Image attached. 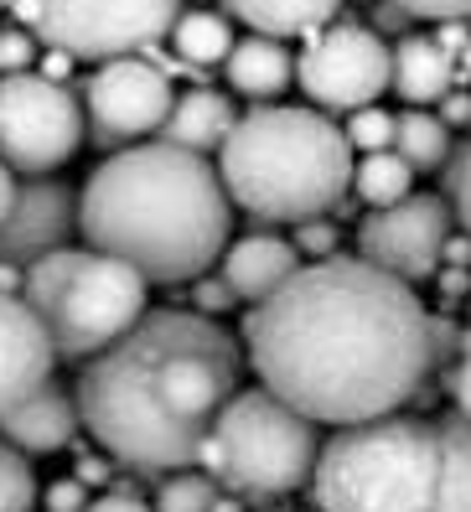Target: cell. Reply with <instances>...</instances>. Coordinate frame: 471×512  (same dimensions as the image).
Returning a JSON list of instances; mask_svg holds the SVG:
<instances>
[{"instance_id":"obj_12","label":"cell","mask_w":471,"mask_h":512,"mask_svg":"<svg viewBox=\"0 0 471 512\" xmlns=\"http://www.w3.org/2000/svg\"><path fill=\"white\" fill-rule=\"evenodd\" d=\"M451 233V207L435 192H409L394 207H373L358 223V259L384 275L420 285L440 269V249Z\"/></svg>"},{"instance_id":"obj_44","label":"cell","mask_w":471,"mask_h":512,"mask_svg":"<svg viewBox=\"0 0 471 512\" xmlns=\"http://www.w3.org/2000/svg\"><path fill=\"white\" fill-rule=\"evenodd\" d=\"M21 275H26L21 264H11V259H0V295H21Z\"/></svg>"},{"instance_id":"obj_10","label":"cell","mask_w":471,"mask_h":512,"mask_svg":"<svg viewBox=\"0 0 471 512\" xmlns=\"http://www.w3.org/2000/svg\"><path fill=\"white\" fill-rule=\"evenodd\" d=\"M296 88L321 114H352L389 94V42L363 21H327L296 52Z\"/></svg>"},{"instance_id":"obj_33","label":"cell","mask_w":471,"mask_h":512,"mask_svg":"<svg viewBox=\"0 0 471 512\" xmlns=\"http://www.w3.org/2000/svg\"><path fill=\"white\" fill-rule=\"evenodd\" d=\"M42 507L47 512H83L88 507V487L78 476H63V481H52V487L42 492Z\"/></svg>"},{"instance_id":"obj_39","label":"cell","mask_w":471,"mask_h":512,"mask_svg":"<svg viewBox=\"0 0 471 512\" xmlns=\"http://www.w3.org/2000/svg\"><path fill=\"white\" fill-rule=\"evenodd\" d=\"M32 73H42V78H52V83H63V78L73 73V57L47 47V52H37V68H32Z\"/></svg>"},{"instance_id":"obj_22","label":"cell","mask_w":471,"mask_h":512,"mask_svg":"<svg viewBox=\"0 0 471 512\" xmlns=\"http://www.w3.org/2000/svg\"><path fill=\"white\" fill-rule=\"evenodd\" d=\"M394 150L404 156V166L425 176V171H446L451 150H456V135L440 125V114L430 109H404L394 114Z\"/></svg>"},{"instance_id":"obj_4","label":"cell","mask_w":471,"mask_h":512,"mask_svg":"<svg viewBox=\"0 0 471 512\" xmlns=\"http://www.w3.org/2000/svg\"><path fill=\"white\" fill-rule=\"evenodd\" d=\"M352 145L311 104H259L218 145V182L254 228L327 218L352 192Z\"/></svg>"},{"instance_id":"obj_25","label":"cell","mask_w":471,"mask_h":512,"mask_svg":"<svg viewBox=\"0 0 471 512\" xmlns=\"http://www.w3.org/2000/svg\"><path fill=\"white\" fill-rule=\"evenodd\" d=\"M218 492H223V487H218L208 471H197V466H187V471H166V476H161V487H156L151 512H213Z\"/></svg>"},{"instance_id":"obj_15","label":"cell","mask_w":471,"mask_h":512,"mask_svg":"<svg viewBox=\"0 0 471 512\" xmlns=\"http://www.w3.org/2000/svg\"><path fill=\"white\" fill-rule=\"evenodd\" d=\"M296 269H301V254L290 249L285 233H270V228L228 238V249L218 254V280L233 290L239 306H259V300L275 295Z\"/></svg>"},{"instance_id":"obj_13","label":"cell","mask_w":471,"mask_h":512,"mask_svg":"<svg viewBox=\"0 0 471 512\" xmlns=\"http://www.w3.org/2000/svg\"><path fill=\"white\" fill-rule=\"evenodd\" d=\"M73 233H78V192L57 176H26L16 187L6 223H0V259L26 269L32 259L68 249Z\"/></svg>"},{"instance_id":"obj_7","label":"cell","mask_w":471,"mask_h":512,"mask_svg":"<svg viewBox=\"0 0 471 512\" xmlns=\"http://www.w3.org/2000/svg\"><path fill=\"white\" fill-rule=\"evenodd\" d=\"M321 435L270 388H239L197 445V471H208L233 497H285L311 481Z\"/></svg>"},{"instance_id":"obj_27","label":"cell","mask_w":471,"mask_h":512,"mask_svg":"<svg viewBox=\"0 0 471 512\" xmlns=\"http://www.w3.org/2000/svg\"><path fill=\"white\" fill-rule=\"evenodd\" d=\"M352 156H373V150H394V114L384 104H368V109H352L347 125H342Z\"/></svg>"},{"instance_id":"obj_3","label":"cell","mask_w":471,"mask_h":512,"mask_svg":"<svg viewBox=\"0 0 471 512\" xmlns=\"http://www.w3.org/2000/svg\"><path fill=\"white\" fill-rule=\"evenodd\" d=\"M88 249L130 264L145 285L208 275L233 238V202L208 156L166 140L109 150L78 192Z\"/></svg>"},{"instance_id":"obj_11","label":"cell","mask_w":471,"mask_h":512,"mask_svg":"<svg viewBox=\"0 0 471 512\" xmlns=\"http://www.w3.org/2000/svg\"><path fill=\"white\" fill-rule=\"evenodd\" d=\"M176 99L171 73L156 57H114L99 63L83 83V140L104 150L140 145L161 130V119Z\"/></svg>"},{"instance_id":"obj_31","label":"cell","mask_w":471,"mask_h":512,"mask_svg":"<svg viewBox=\"0 0 471 512\" xmlns=\"http://www.w3.org/2000/svg\"><path fill=\"white\" fill-rule=\"evenodd\" d=\"M192 285V311L197 316H208V321H218V316H228L239 300H233V290L218 280V275H197V280H187Z\"/></svg>"},{"instance_id":"obj_6","label":"cell","mask_w":471,"mask_h":512,"mask_svg":"<svg viewBox=\"0 0 471 512\" xmlns=\"http://www.w3.org/2000/svg\"><path fill=\"white\" fill-rule=\"evenodd\" d=\"M145 285L130 264L109 259L99 249H57L47 259H32L21 275V300L47 331L52 352L63 363H88L104 347H114L125 331L151 311Z\"/></svg>"},{"instance_id":"obj_23","label":"cell","mask_w":471,"mask_h":512,"mask_svg":"<svg viewBox=\"0 0 471 512\" xmlns=\"http://www.w3.org/2000/svg\"><path fill=\"white\" fill-rule=\"evenodd\" d=\"M430 512H471V414L440 425V487Z\"/></svg>"},{"instance_id":"obj_34","label":"cell","mask_w":471,"mask_h":512,"mask_svg":"<svg viewBox=\"0 0 471 512\" xmlns=\"http://www.w3.org/2000/svg\"><path fill=\"white\" fill-rule=\"evenodd\" d=\"M363 26H373V32L384 37V42H389V37H394V42L409 37V16L394 6V0H378V6H373V21H363Z\"/></svg>"},{"instance_id":"obj_19","label":"cell","mask_w":471,"mask_h":512,"mask_svg":"<svg viewBox=\"0 0 471 512\" xmlns=\"http://www.w3.org/2000/svg\"><path fill=\"white\" fill-rule=\"evenodd\" d=\"M239 125V104L218 88H187V94H176L156 140L166 145H182L192 156H218V145L228 140V130Z\"/></svg>"},{"instance_id":"obj_38","label":"cell","mask_w":471,"mask_h":512,"mask_svg":"<svg viewBox=\"0 0 471 512\" xmlns=\"http://www.w3.org/2000/svg\"><path fill=\"white\" fill-rule=\"evenodd\" d=\"M451 399H456V414H471V352H461V363L451 373Z\"/></svg>"},{"instance_id":"obj_9","label":"cell","mask_w":471,"mask_h":512,"mask_svg":"<svg viewBox=\"0 0 471 512\" xmlns=\"http://www.w3.org/2000/svg\"><path fill=\"white\" fill-rule=\"evenodd\" d=\"M83 150V104L42 73L0 78V161L16 176H47Z\"/></svg>"},{"instance_id":"obj_46","label":"cell","mask_w":471,"mask_h":512,"mask_svg":"<svg viewBox=\"0 0 471 512\" xmlns=\"http://www.w3.org/2000/svg\"><path fill=\"white\" fill-rule=\"evenodd\" d=\"M456 73H466V78H471V42L456 52Z\"/></svg>"},{"instance_id":"obj_14","label":"cell","mask_w":471,"mask_h":512,"mask_svg":"<svg viewBox=\"0 0 471 512\" xmlns=\"http://www.w3.org/2000/svg\"><path fill=\"white\" fill-rule=\"evenodd\" d=\"M57 368L42 321L26 311L21 295H0V414L16 409L32 388H42Z\"/></svg>"},{"instance_id":"obj_35","label":"cell","mask_w":471,"mask_h":512,"mask_svg":"<svg viewBox=\"0 0 471 512\" xmlns=\"http://www.w3.org/2000/svg\"><path fill=\"white\" fill-rule=\"evenodd\" d=\"M83 512H151V502L135 497V492H125V487H109L104 497H88Z\"/></svg>"},{"instance_id":"obj_26","label":"cell","mask_w":471,"mask_h":512,"mask_svg":"<svg viewBox=\"0 0 471 512\" xmlns=\"http://www.w3.org/2000/svg\"><path fill=\"white\" fill-rule=\"evenodd\" d=\"M32 502H37V471H32V461L0 440V512H32Z\"/></svg>"},{"instance_id":"obj_20","label":"cell","mask_w":471,"mask_h":512,"mask_svg":"<svg viewBox=\"0 0 471 512\" xmlns=\"http://www.w3.org/2000/svg\"><path fill=\"white\" fill-rule=\"evenodd\" d=\"M342 6L347 0H223L228 21L239 16L254 37H275V42L321 32L327 21L342 16Z\"/></svg>"},{"instance_id":"obj_41","label":"cell","mask_w":471,"mask_h":512,"mask_svg":"<svg viewBox=\"0 0 471 512\" xmlns=\"http://www.w3.org/2000/svg\"><path fill=\"white\" fill-rule=\"evenodd\" d=\"M440 259H446L451 269H471V238H466V233H446V249H440Z\"/></svg>"},{"instance_id":"obj_40","label":"cell","mask_w":471,"mask_h":512,"mask_svg":"<svg viewBox=\"0 0 471 512\" xmlns=\"http://www.w3.org/2000/svg\"><path fill=\"white\" fill-rule=\"evenodd\" d=\"M435 42H440V47H446V52L456 57V52H461V47L471 42V21H440V32H435Z\"/></svg>"},{"instance_id":"obj_47","label":"cell","mask_w":471,"mask_h":512,"mask_svg":"<svg viewBox=\"0 0 471 512\" xmlns=\"http://www.w3.org/2000/svg\"><path fill=\"white\" fill-rule=\"evenodd\" d=\"M466 311H471V306H466Z\"/></svg>"},{"instance_id":"obj_36","label":"cell","mask_w":471,"mask_h":512,"mask_svg":"<svg viewBox=\"0 0 471 512\" xmlns=\"http://www.w3.org/2000/svg\"><path fill=\"white\" fill-rule=\"evenodd\" d=\"M440 125H446L451 135L471 125V94H461V88H451L446 99H440Z\"/></svg>"},{"instance_id":"obj_1","label":"cell","mask_w":471,"mask_h":512,"mask_svg":"<svg viewBox=\"0 0 471 512\" xmlns=\"http://www.w3.org/2000/svg\"><path fill=\"white\" fill-rule=\"evenodd\" d=\"M244 357L311 425H358L399 414L435 373L430 311L415 285L332 254L301 264L244 316Z\"/></svg>"},{"instance_id":"obj_17","label":"cell","mask_w":471,"mask_h":512,"mask_svg":"<svg viewBox=\"0 0 471 512\" xmlns=\"http://www.w3.org/2000/svg\"><path fill=\"white\" fill-rule=\"evenodd\" d=\"M223 83L228 94H239L249 104H275L290 83H296V52L275 37H239L223 57Z\"/></svg>"},{"instance_id":"obj_37","label":"cell","mask_w":471,"mask_h":512,"mask_svg":"<svg viewBox=\"0 0 471 512\" xmlns=\"http://www.w3.org/2000/svg\"><path fill=\"white\" fill-rule=\"evenodd\" d=\"M73 476L83 481V487H109V481H114V466H109L104 456H83V461L73 466Z\"/></svg>"},{"instance_id":"obj_29","label":"cell","mask_w":471,"mask_h":512,"mask_svg":"<svg viewBox=\"0 0 471 512\" xmlns=\"http://www.w3.org/2000/svg\"><path fill=\"white\" fill-rule=\"evenodd\" d=\"M446 207H451V223H461V233L471 238V140L456 145L446 161Z\"/></svg>"},{"instance_id":"obj_28","label":"cell","mask_w":471,"mask_h":512,"mask_svg":"<svg viewBox=\"0 0 471 512\" xmlns=\"http://www.w3.org/2000/svg\"><path fill=\"white\" fill-rule=\"evenodd\" d=\"M290 249L301 254V264H316V259H332L337 254V244H342V228L332 223V213L327 218H301V223H290Z\"/></svg>"},{"instance_id":"obj_5","label":"cell","mask_w":471,"mask_h":512,"mask_svg":"<svg viewBox=\"0 0 471 512\" xmlns=\"http://www.w3.org/2000/svg\"><path fill=\"white\" fill-rule=\"evenodd\" d=\"M306 487L321 512H430L440 487V425L415 414L337 425L321 440Z\"/></svg>"},{"instance_id":"obj_8","label":"cell","mask_w":471,"mask_h":512,"mask_svg":"<svg viewBox=\"0 0 471 512\" xmlns=\"http://www.w3.org/2000/svg\"><path fill=\"white\" fill-rule=\"evenodd\" d=\"M176 16L182 0H16V26H26L42 47L94 68L156 52Z\"/></svg>"},{"instance_id":"obj_32","label":"cell","mask_w":471,"mask_h":512,"mask_svg":"<svg viewBox=\"0 0 471 512\" xmlns=\"http://www.w3.org/2000/svg\"><path fill=\"white\" fill-rule=\"evenodd\" d=\"M409 21H471V0H394Z\"/></svg>"},{"instance_id":"obj_30","label":"cell","mask_w":471,"mask_h":512,"mask_svg":"<svg viewBox=\"0 0 471 512\" xmlns=\"http://www.w3.org/2000/svg\"><path fill=\"white\" fill-rule=\"evenodd\" d=\"M37 52H42V42L26 32V26H0V78L6 73H32Z\"/></svg>"},{"instance_id":"obj_43","label":"cell","mask_w":471,"mask_h":512,"mask_svg":"<svg viewBox=\"0 0 471 512\" xmlns=\"http://www.w3.org/2000/svg\"><path fill=\"white\" fill-rule=\"evenodd\" d=\"M16 171L6 166V161H0V223H6V213H11V202H16Z\"/></svg>"},{"instance_id":"obj_42","label":"cell","mask_w":471,"mask_h":512,"mask_svg":"<svg viewBox=\"0 0 471 512\" xmlns=\"http://www.w3.org/2000/svg\"><path fill=\"white\" fill-rule=\"evenodd\" d=\"M430 280H440V295H466V290H471V275H466V269H451V264L435 269Z\"/></svg>"},{"instance_id":"obj_45","label":"cell","mask_w":471,"mask_h":512,"mask_svg":"<svg viewBox=\"0 0 471 512\" xmlns=\"http://www.w3.org/2000/svg\"><path fill=\"white\" fill-rule=\"evenodd\" d=\"M213 512H244V502L233 497V492H218V502H213Z\"/></svg>"},{"instance_id":"obj_24","label":"cell","mask_w":471,"mask_h":512,"mask_svg":"<svg viewBox=\"0 0 471 512\" xmlns=\"http://www.w3.org/2000/svg\"><path fill=\"white\" fill-rule=\"evenodd\" d=\"M415 192V171L404 166L399 150H373V156L352 161V197L363 207H394Z\"/></svg>"},{"instance_id":"obj_2","label":"cell","mask_w":471,"mask_h":512,"mask_svg":"<svg viewBox=\"0 0 471 512\" xmlns=\"http://www.w3.org/2000/svg\"><path fill=\"white\" fill-rule=\"evenodd\" d=\"M239 337L197 311H145L114 347L83 363L78 419L120 466L140 476L187 471L218 409L239 394Z\"/></svg>"},{"instance_id":"obj_21","label":"cell","mask_w":471,"mask_h":512,"mask_svg":"<svg viewBox=\"0 0 471 512\" xmlns=\"http://www.w3.org/2000/svg\"><path fill=\"white\" fill-rule=\"evenodd\" d=\"M166 42H171V52L182 57L187 68H218L239 37H233V21L223 11H208V6L187 11L182 6V16H176L171 32H166Z\"/></svg>"},{"instance_id":"obj_16","label":"cell","mask_w":471,"mask_h":512,"mask_svg":"<svg viewBox=\"0 0 471 512\" xmlns=\"http://www.w3.org/2000/svg\"><path fill=\"white\" fill-rule=\"evenodd\" d=\"M78 425H83V419H78V399L57 378H47L16 409L0 414V440L32 461V456H52V450H63L78 435Z\"/></svg>"},{"instance_id":"obj_18","label":"cell","mask_w":471,"mask_h":512,"mask_svg":"<svg viewBox=\"0 0 471 512\" xmlns=\"http://www.w3.org/2000/svg\"><path fill=\"white\" fill-rule=\"evenodd\" d=\"M389 88L409 109H430L456 88V57L435 37L409 32V37L389 42Z\"/></svg>"}]
</instances>
